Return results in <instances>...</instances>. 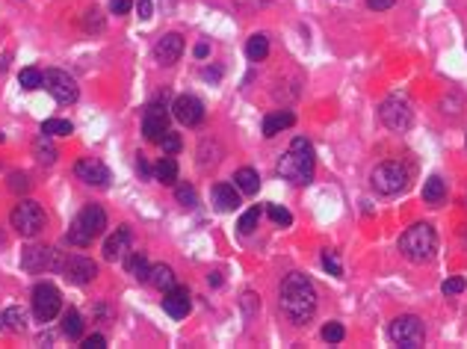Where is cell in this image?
Listing matches in <instances>:
<instances>
[{"label": "cell", "instance_id": "obj_1", "mask_svg": "<svg viewBox=\"0 0 467 349\" xmlns=\"http://www.w3.org/2000/svg\"><path fill=\"white\" fill-rule=\"evenodd\" d=\"M278 305H281V314H284L293 326H305L316 314V287H313V281L308 275H302V273H290L284 281H281Z\"/></svg>", "mask_w": 467, "mask_h": 349}, {"label": "cell", "instance_id": "obj_2", "mask_svg": "<svg viewBox=\"0 0 467 349\" xmlns=\"http://www.w3.org/2000/svg\"><path fill=\"white\" fill-rule=\"evenodd\" d=\"M313 166H316V157H313L311 142L296 137L290 142V148L278 160V175L284 181H290V184H296V187H305L313 178Z\"/></svg>", "mask_w": 467, "mask_h": 349}, {"label": "cell", "instance_id": "obj_3", "mask_svg": "<svg viewBox=\"0 0 467 349\" xmlns=\"http://www.w3.org/2000/svg\"><path fill=\"white\" fill-rule=\"evenodd\" d=\"M104 228H107V210L101 205H86L74 216L69 231H65V243L86 248V246H92V240L104 234Z\"/></svg>", "mask_w": 467, "mask_h": 349}, {"label": "cell", "instance_id": "obj_4", "mask_svg": "<svg viewBox=\"0 0 467 349\" xmlns=\"http://www.w3.org/2000/svg\"><path fill=\"white\" fill-rule=\"evenodd\" d=\"M399 252L411 263H429L438 252V234L429 222L411 225L403 237H399Z\"/></svg>", "mask_w": 467, "mask_h": 349}, {"label": "cell", "instance_id": "obj_5", "mask_svg": "<svg viewBox=\"0 0 467 349\" xmlns=\"http://www.w3.org/2000/svg\"><path fill=\"white\" fill-rule=\"evenodd\" d=\"M370 184L381 195H399V193L408 187V169H405L403 163H396V160L379 163L376 169H373V175H370Z\"/></svg>", "mask_w": 467, "mask_h": 349}, {"label": "cell", "instance_id": "obj_6", "mask_svg": "<svg viewBox=\"0 0 467 349\" xmlns=\"http://www.w3.org/2000/svg\"><path fill=\"white\" fill-rule=\"evenodd\" d=\"M388 335L396 346L403 349H420L426 343V328H423V320L414 317V314H403V317H396L388 328Z\"/></svg>", "mask_w": 467, "mask_h": 349}, {"label": "cell", "instance_id": "obj_7", "mask_svg": "<svg viewBox=\"0 0 467 349\" xmlns=\"http://www.w3.org/2000/svg\"><path fill=\"white\" fill-rule=\"evenodd\" d=\"M9 222L15 228V234H21V237H36L39 231L45 228V210L36 205V202H30V198H24V202H18L12 207L9 213Z\"/></svg>", "mask_w": 467, "mask_h": 349}, {"label": "cell", "instance_id": "obj_8", "mask_svg": "<svg viewBox=\"0 0 467 349\" xmlns=\"http://www.w3.org/2000/svg\"><path fill=\"white\" fill-rule=\"evenodd\" d=\"M379 115H381V122H385V127L396 130V134H405L414 122V113H411V104H408L405 95H388L379 107Z\"/></svg>", "mask_w": 467, "mask_h": 349}, {"label": "cell", "instance_id": "obj_9", "mask_svg": "<svg viewBox=\"0 0 467 349\" xmlns=\"http://www.w3.org/2000/svg\"><path fill=\"white\" fill-rule=\"evenodd\" d=\"M30 302H33V314H36L39 323H51L62 311V293L57 285H51V281H42V285L33 287Z\"/></svg>", "mask_w": 467, "mask_h": 349}, {"label": "cell", "instance_id": "obj_10", "mask_svg": "<svg viewBox=\"0 0 467 349\" xmlns=\"http://www.w3.org/2000/svg\"><path fill=\"white\" fill-rule=\"evenodd\" d=\"M62 267V252L54 246H27L21 252V270L24 273H51Z\"/></svg>", "mask_w": 467, "mask_h": 349}, {"label": "cell", "instance_id": "obj_11", "mask_svg": "<svg viewBox=\"0 0 467 349\" xmlns=\"http://www.w3.org/2000/svg\"><path fill=\"white\" fill-rule=\"evenodd\" d=\"M42 86L54 95V101L59 104H74L77 98H80V86H77V80L69 74V71H62V69H47L42 74Z\"/></svg>", "mask_w": 467, "mask_h": 349}, {"label": "cell", "instance_id": "obj_12", "mask_svg": "<svg viewBox=\"0 0 467 349\" xmlns=\"http://www.w3.org/2000/svg\"><path fill=\"white\" fill-rule=\"evenodd\" d=\"M142 134L148 142H160L166 134H169V110H166V104L154 101L148 104L145 113H142Z\"/></svg>", "mask_w": 467, "mask_h": 349}, {"label": "cell", "instance_id": "obj_13", "mask_svg": "<svg viewBox=\"0 0 467 349\" xmlns=\"http://www.w3.org/2000/svg\"><path fill=\"white\" fill-rule=\"evenodd\" d=\"M59 273L69 278L71 285L83 287V285H89V281L98 278V263L92 258H83V255H69V258H62Z\"/></svg>", "mask_w": 467, "mask_h": 349}, {"label": "cell", "instance_id": "obj_14", "mask_svg": "<svg viewBox=\"0 0 467 349\" xmlns=\"http://www.w3.org/2000/svg\"><path fill=\"white\" fill-rule=\"evenodd\" d=\"M172 115H175L180 125L195 127V125L204 122V104L198 101L195 95H178L175 104H172Z\"/></svg>", "mask_w": 467, "mask_h": 349}, {"label": "cell", "instance_id": "obj_15", "mask_svg": "<svg viewBox=\"0 0 467 349\" xmlns=\"http://www.w3.org/2000/svg\"><path fill=\"white\" fill-rule=\"evenodd\" d=\"M74 175L83 181V184H89V187H107V184H110V169H107V163H101L98 157H83V160H77Z\"/></svg>", "mask_w": 467, "mask_h": 349}, {"label": "cell", "instance_id": "obj_16", "mask_svg": "<svg viewBox=\"0 0 467 349\" xmlns=\"http://www.w3.org/2000/svg\"><path fill=\"white\" fill-rule=\"evenodd\" d=\"M183 54V36L180 33H166L163 39H157L154 45V57L160 65H175Z\"/></svg>", "mask_w": 467, "mask_h": 349}, {"label": "cell", "instance_id": "obj_17", "mask_svg": "<svg viewBox=\"0 0 467 349\" xmlns=\"http://www.w3.org/2000/svg\"><path fill=\"white\" fill-rule=\"evenodd\" d=\"M163 311L169 314V317H175V320H183L187 314L192 311V302H190V290L187 287H172V290H166V296H163Z\"/></svg>", "mask_w": 467, "mask_h": 349}, {"label": "cell", "instance_id": "obj_18", "mask_svg": "<svg viewBox=\"0 0 467 349\" xmlns=\"http://www.w3.org/2000/svg\"><path fill=\"white\" fill-rule=\"evenodd\" d=\"M213 205H216V210H222V213L237 210L240 207V190L233 187V184H225V181H219V184L213 187Z\"/></svg>", "mask_w": 467, "mask_h": 349}, {"label": "cell", "instance_id": "obj_19", "mask_svg": "<svg viewBox=\"0 0 467 349\" xmlns=\"http://www.w3.org/2000/svg\"><path fill=\"white\" fill-rule=\"evenodd\" d=\"M130 228L127 225H122V228H115V234L113 237H107V243H104V258L107 261H119V258H125V252L130 248Z\"/></svg>", "mask_w": 467, "mask_h": 349}, {"label": "cell", "instance_id": "obj_20", "mask_svg": "<svg viewBox=\"0 0 467 349\" xmlns=\"http://www.w3.org/2000/svg\"><path fill=\"white\" fill-rule=\"evenodd\" d=\"M293 125H296V115H293V113H287V110L270 113V115L263 119V137L272 139L275 134H281V130H287V127H293Z\"/></svg>", "mask_w": 467, "mask_h": 349}, {"label": "cell", "instance_id": "obj_21", "mask_svg": "<svg viewBox=\"0 0 467 349\" xmlns=\"http://www.w3.org/2000/svg\"><path fill=\"white\" fill-rule=\"evenodd\" d=\"M154 181L163 187H175L178 184V160L172 154H163L154 166Z\"/></svg>", "mask_w": 467, "mask_h": 349}, {"label": "cell", "instance_id": "obj_22", "mask_svg": "<svg viewBox=\"0 0 467 349\" xmlns=\"http://www.w3.org/2000/svg\"><path fill=\"white\" fill-rule=\"evenodd\" d=\"M423 202L429 207H441L446 202V181L441 175H432L423 184Z\"/></svg>", "mask_w": 467, "mask_h": 349}, {"label": "cell", "instance_id": "obj_23", "mask_svg": "<svg viewBox=\"0 0 467 349\" xmlns=\"http://www.w3.org/2000/svg\"><path fill=\"white\" fill-rule=\"evenodd\" d=\"M33 157H36L39 163H45V166H54V163H57V145H54V137L39 134L36 139H33Z\"/></svg>", "mask_w": 467, "mask_h": 349}, {"label": "cell", "instance_id": "obj_24", "mask_svg": "<svg viewBox=\"0 0 467 349\" xmlns=\"http://www.w3.org/2000/svg\"><path fill=\"white\" fill-rule=\"evenodd\" d=\"M148 285L157 287V290H172L175 287V270L169 267V263H154L151 273H148Z\"/></svg>", "mask_w": 467, "mask_h": 349}, {"label": "cell", "instance_id": "obj_25", "mask_svg": "<svg viewBox=\"0 0 467 349\" xmlns=\"http://www.w3.org/2000/svg\"><path fill=\"white\" fill-rule=\"evenodd\" d=\"M233 187H237L243 195H255L260 187V175L252 169V166H243V169H237V175H233Z\"/></svg>", "mask_w": 467, "mask_h": 349}, {"label": "cell", "instance_id": "obj_26", "mask_svg": "<svg viewBox=\"0 0 467 349\" xmlns=\"http://www.w3.org/2000/svg\"><path fill=\"white\" fill-rule=\"evenodd\" d=\"M62 335L69 341H80L83 338V317H80L77 308L62 311Z\"/></svg>", "mask_w": 467, "mask_h": 349}, {"label": "cell", "instance_id": "obj_27", "mask_svg": "<svg viewBox=\"0 0 467 349\" xmlns=\"http://www.w3.org/2000/svg\"><path fill=\"white\" fill-rule=\"evenodd\" d=\"M246 57H248V62H263L270 57V39H266L263 33H255V36L246 42Z\"/></svg>", "mask_w": 467, "mask_h": 349}, {"label": "cell", "instance_id": "obj_28", "mask_svg": "<svg viewBox=\"0 0 467 349\" xmlns=\"http://www.w3.org/2000/svg\"><path fill=\"white\" fill-rule=\"evenodd\" d=\"M125 267H127V273L137 278V281H145V285H148V273H151V263H148V258H145L142 252H133V255L125 261Z\"/></svg>", "mask_w": 467, "mask_h": 349}, {"label": "cell", "instance_id": "obj_29", "mask_svg": "<svg viewBox=\"0 0 467 349\" xmlns=\"http://www.w3.org/2000/svg\"><path fill=\"white\" fill-rule=\"evenodd\" d=\"M222 157V145L216 142V139H204L202 148H198V163L202 166H216Z\"/></svg>", "mask_w": 467, "mask_h": 349}, {"label": "cell", "instance_id": "obj_30", "mask_svg": "<svg viewBox=\"0 0 467 349\" xmlns=\"http://www.w3.org/2000/svg\"><path fill=\"white\" fill-rule=\"evenodd\" d=\"M4 326H6L9 331H24V328H27V311L18 308V305L6 308V311H4Z\"/></svg>", "mask_w": 467, "mask_h": 349}, {"label": "cell", "instance_id": "obj_31", "mask_svg": "<svg viewBox=\"0 0 467 349\" xmlns=\"http://www.w3.org/2000/svg\"><path fill=\"white\" fill-rule=\"evenodd\" d=\"M42 134H47V137H69V134H74V125L65 122V119H47V122H42Z\"/></svg>", "mask_w": 467, "mask_h": 349}, {"label": "cell", "instance_id": "obj_32", "mask_svg": "<svg viewBox=\"0 0 467 349\" xmlns=\"http://www.w3.org/2000/svg\"><path fill=\"white\" fill-rule=\"evenodd\" d=\"M258 222H260V207L255 205V207H248V210L240 216V222H237L240 234H252V231L258 228Z\"/></svg>", "mask_w": 467, "mask_h": 349}, {"label": "cell", "instance_id": "obj_33", "mask_svg": "<svg viewBox=\"0 0 467 349\" xmlns=\"http://www.w3.org/2000/svg\"><path fill=\"white\" fill-rule=\"evenodd\" d=\"M175 198H178V205L183 207H195L198 205V193L192 184H175Z\"/></svg>", "mask_w": 467, "mask_h": 349}, {"label": "cell", "instance_id": "obj_34", "mask_svg": "<svg viewBox=\"0 0 467 349\" xmlns=\"http://www.w3.org/2000/svg\"><path fill=\"white\" fill-rule=\"evenodd\" d=\"M266 213H270V219L275 225H293V213L287 207H281V205H270L266 207Z\"/></svg>", "mask_w": 467, "mask_h": 349}, {"label": "cell", "instance_id": "obj_35", "mask_svg": "<svg viewBox=\"0 0 467 349\" xmlns=\"http://www.w3.org/2000/svg\"><path fill=\"white\" fill-rule=\"evenodd\" d=\"M18 83H21L24 89H39L42 86V71L39 69H24L18 74Z\"/></svg>", "mask_w": 467, "mask_h": 349}, {"label": "cell", "instance_id": "obj_36", "mask_svg": "<svg viewBox=\"0 0 467 349\" xmlns=\"http://www.w3.org/2000/svg\"><path fill=\"white\" fill-rule=\"evenodd\" d=\"M6 184H9L12 193H30V175L27 172H12Z\"/></svg>", "mask_w": 467, "mask_h": 349}, {"label": "cell", "instance_id": "obj_37", "mask_svg": "<svg viewBox=\"0 0 467 349\" xmlns=\"http://www.w3.org/2000/svg\"><path fill=\"white\" fill-rule=\"evenodd\" d=\"M346 338V328L340 326V323H325L323 326V341H328V343H340Z\"/></svg>", "mask_w": 467, "mask_h": 349}, {"label": "cell", "instance_id": "obj_38", "mask_svg": "<svg viewBox=\"0 0 467 349\" xmlns=\"http://www.w3.org/2000/svg\"><path fill=\"white\" fill-rule=\"evenodd\" d=\"M240 305H243V317H246V320H252V317H255V311L260 308V299H258L252 290H248V293H243Z\"/></svg>", "mask_w": 467, "mask_h": 349}, {"label": "cell", "instance_id": "obj_39", "mask_svg": "<svg viewBox=\"0 0 467 349\" xmlns=\"http://www.w3.org/2000/svg\"><path fill=\"white\" fill-rule=\"evenodd\" d=\"M464 287H467V281H464L461 275H453V278H446L444 285H441V293H444V296H459Z\"/></svg>", "mask_w": 467, "mask_h": 349}, {"label": "cell", "instance_id": "obj_40", "mask_svg": "<svg viewBox=\"0 0 467 349\" xmlns=\"http://www.w3.org/2000/svg\"><path fill=\"white\" fill-rule=\"evenodd\" d=\"M160 145H163V151H166V154H178L183 142H180V137H178V134H172V130H169V134H166V137L160 139Z\"/></svg>", "mask_w": 467, "mask_h": 349}, {"label": "cell", "instance_id": "obj_41", "mask_svg": "<svg viewBox=\"0 0 467 349\" xmlns=\"http://www.w3.org/2000/svg\"><path fill=\"white\" fill-rule=\"evenodd\" d=\"M323 267L335 275V278H343V267L338 263V258H335V252H323Z\"/></svg>", "mask_w": 467, "mask_h": 349}, {"label": "cell", "instance_id": "obj_42", "mask_svg": "<svg viewBox=\"0 0 467 349\" xmlns=\"http://www.w3.org/2000/svg\"><path fill=\"white\" fill-rule=\"evenodd\" d=\"M83 27H86L89 33H92V30H95V33H101V30H104V21H101V15H98L95 9H92V12H86V18H83Z\"/></svg>", "mask_w": 467, "mask_h": 349}, {"label": "cell", "instance_id": "obj_43", "mask_svg": "<svg viewBox=\"0 0 467 349\" xmlns=\"http://www.w3.org/2000/svg\"><path fill=\"white\" fill-rule=\"evenodd\" d=\"M133 9V0H110V12L113 15H127Z\"/></svg>", "mask_w": 467, "mask_h": 349}, {"label": "cell", "instance_id": "obj_44", "mask_svg": "<svg viewBox=\"0 0 467 349\" xmlns=\"http://www.w3.org/2000/svg\"><path fill=\"white\" fill-rule=\"evenodd\" d=\"M83 349H107V338L104 335H92L83 341Z\"/></svg>", "mask_w": 467, "mask_h": 349}, {"label": "cell", "instance_id": "obj_45", "mask_svg": "<svg viewBox=\"0 0 467 349\" xmlns=\"http://www.w3.org/2000/svg\"><path fill=\"white\" fill-rule=\"evenodd\" d=\"M137 172H139V178H145V181H151L154 178V169L148 166V160L139 154V160H137Z\"/></svg>", "mask_w": 467, "mask_h": 349}, {"label": "cell", "instance_id": "obj_46", "mask_svg": "<svg viewBox=\"0 0 467 349\" xmlns=\"http://www.w3.org/2000/svg\"><path fill=\"white\" fill-rule=\"evenodd\" d=\"M393 4H396V0H367V6L376 9V12H385V9H391Z\"/></svg>", "mask_w": 467, "mask_h": 349}, {"label": "cell", "instance_id": "obj_47", "mask_svg": "<svg viewBox=\"0 0 467 349\" xmlns=\"http://www.w3.org/2000/svg\"><path fill=\"white\" fill-rule=\"evenodd\" d=\"M137 9H139V18L142 21L151 18V0H137Z\"/></svg>", "mask_w": 467, "mask_h": 349}, {"label": "cell", "instance_id": "obj_48", "mask_svg": "<svg viewBox=\"0 0 467 349\" xmlns=\"http://www.w3.org/2000/svg\"><path fill=\"white\" fill-rule=\"evenodd\" d=\"M204 80L219 83V80H222V69H204Z\"/></svg>", "mask_w": 467, "mask_h": 349}, {"label": "cell", "instance_id": "obj_49", "mask_svg": "<svg viewBox=\"0 0 467 349\" xmlns=\"http://www.w3.org/2000/svg\"><path fill=\"white\" fill-rule=\"evenodd\" d=\"M207 54H210V47H207V42H198V45H195V57H198V59H204Z\"/></svg>", "mask_w": 467, "mask_h": 349}, {"label": "cell", "instance_id": "obj_50", "mask_svg": "<svg viewBox=\"0 0 467 349\" xmlns=\"http://www.w3.org/2000/svg\"><path fill=\"white\" fill-rule=\"evenodd\" d=\"M210 285H213V287H219V285H222V275H219V273H213V275H210Z\"/></svg>", "mask_w": 467, "mask_h": 349}, {"label": "cell", "instance_id": "obj_51", "mask_svg": "<svg viewBox=\"0 0 467 349\" xmlns=\"http://www.w3.org/2000/svg\"><path fill=\"white\" fill-rule=\"evenodd\" d=\"M0 328H4V314H0Z\"/></svg>", "mask_w": 467, "mask_h": 349}]
</instances>
